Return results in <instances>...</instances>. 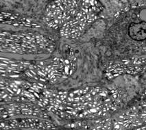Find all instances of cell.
<instances>
[{
  "mask_svg": "<svg viewBox=\"0 0 146 130\" xmlns=\"http://www.w3.org/2000/svg\"><path fill=\"white\" fill-rule=\"evenodd\" d=\"M32 62L26 60L1 57L0 71L1 77L8 79H19L24 76L25 71L31 65Z\"/></svg>",
  "mask_w": 146,
  "mask_h": 130,
  "instance_id": "obj_12",
  "label": "cell"
},
{
  "mask_svg": "<svg viewBox=\"0 0 146 130\" xmlns=\"http://www.w3.org/2000/svg\"><path fill=\"white\" fill-rule=\"evenodd\" d=\"M51 58L61 80L69 77L77 70V58L70 47H65L60 54Z\"/></svg>",
  "mask_w": 146,
  "mask_h": 130,
  "instance_id": "obj_11",
  "label": "cell"
},
{
  "mask_svg": "<svg viewBox=\"0 0 146 130\" xmlns=\"http://www.w3.org/2000/svg\"><path fill=\"white\" fill-rule=\"evenodd\" d=\"M123 93L116 88L87 86L65 91L52 90L45 110L69 121L105 118L117 111Z\"/></svg>",
  "mask_w": 146,
  "mask_h": 130,
  "instance_id": "obj_1",
  "label": "cell"
},
{
  "mask_svg": "<svg viewBox=\"0 0 146 130\" xmlns=\"http://www.w3.org/2000/svg\"><path fill=\"white\" fill-rule=\"evenodd\" d=\"M1 23H6L17 28H38L40 27L39 23H36L30 16L9 12L1 13Z\"/></svg>",
  "mask_w": 146,
  "mask_h": 130,
  "instance_id": "obj_14",
  "label": "cell"
},
{
  "mask_svg": "<svg viewBox=\"0 0 146 130\" xmlns=\"http://www.w3.org/2000/svg\"><path fill=\"white\" fill-rule=\"evenodd\" d=\"M146 71V55L122 60L109 65L106 70L108 79H113L124 73L137 74Z\"/></svg>",
  "mask_w": 146,
  "mask_h": 130,
  "instance_id": "obj_10",
  "label": "cell"
},
{
  "mask_svg": "<svg viewBox=\"0 0 146 130\" xmlns=\"http://www.w3.org/2000/svg\"><path fill=\"white\" fill-rule=\"evenodd\" d=\"M82 0H54L47 5L43 21L49 28L60 29L74 17L80 8Z\"/></svg>",
  "mask_w": 146,
  "mask_h": 130,
  "instance_id": "obj_5",
  "label": "cell"
},
{
  "mask_svg": "<svg viewBox=\"0 0 146 130\" xmlns=\"http://www.w3.org/2000/svg\"><path fill=\"white\" fill-rule=\"evenodd\" d=\"M47 89L46 84L1 77V102H29L39 106Z\"/></svg>",
  "mask_w": 146,
  "mask_h": 130,
  "instance_id": "obj_3",
  "label": "cell"
},
{
  "mask_svg": "<svg viewBox=\"0 0 146 130\" xmlns=\"http://www.w3.org/2000/svg\"><path fill=\"white\" fill-rule=\"evenodd\" d=\"M35 116L49 119L47 110L37 104L29 102L1 103L0 108L1 121L17 117Z\"/></svg>",
  "mask_w": 146,
  "mask_h": 130,
  "instance_id": "obj_7",
  "label": "cell"
},
{
  "mask_svg": "<svg viewBox=\"0 0 146 130\" xmlns=\"http://www.w3.org/2000/svg\"><path fill=\"white\" fill-rule=\"evenodd\" d=\"M100 0H82L78 12L60 29V35L67 39L78 38L102 11Z\"/></svg>",
  "mask_w": 146,
  "mask_h": 130,
  "instance_id": "obj_4",
  "label": "cell"
},
{
  "mask_svg": "<svg viewBox=\"0 0 146 130\" xmlns=\"http://www.w3.org/2000/svg\"><path fill=\"white\" fill-rule=\"evenodd\" d=\"M56 42L47 35L36 32H1L0 51L19 55L51 54L55 51Z\"/></svg>",
  "mask_w": 146,
  "mask_h": 130,
  "instance_id": "obj_2",
  "label": "cell"
},
{
  "mask_svg": "<svg viewBox=\"0 0 146 130\" xmlns=\"http://www.w3.org/2000/svg\"><path fill=\"white\" fill-rule=\"evenodd\" d=\"M139 21L131 22L127 29V34L132 40L140 44L141 52L146 55V9L141 11Z\"/></svg>",
  "mask_w": 146,
  "mask_h": 130,
  "instance_id": "obj_13",
  "label": "cell"
},
{
  "mask_svg": "<svg viewBox=\"0 0 146 130\" xmlns=\"http://www.w3.org/2000/svg\"><path fill=\"white\" fill-rule=\"evenodd\" d=\"M1 129H54L55 124L50 120L35 116L17 117L1 121Z\"/></svg>",
  "mask_w": 146,
  "mask_h": 130,
  "instance_id": "obj_9",
  "label": "cell"
},
{
  "mask_svg": "<svg viewBox=\"0 0 146 130\" xmlns=\"http://www.w3.org/2000/svg\"><path fill=\"white\" fill-rule=\"evenodd\" d=\"M113 129H123L139 127L146 125V98L112 119Z\"/></svg>",
  "mask_w": 146,
  "mask_h": 130,
  "instance_id": "obj_6",
  "label": "cell"
},
{
  "mask_svg": "<svg viewBox=\"0 0 146 130\" xmlns=\"http://www.w3.org/2000/svg\"><path fill=\"white\" fill-rule=\"evenodd\" d=\"M26 80L44 84H55L61 81L52 58L32 62L23 76Z\"/></svg>",
  "mask_w": 146,
  "mask_h": 130,
  "instance_id": "obj_8",
  "label": "cell"
}]
</instances>
